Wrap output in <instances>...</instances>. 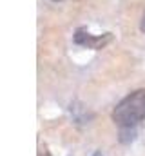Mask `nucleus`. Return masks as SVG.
<instances>
[{
	"instance_id": "obj_2",
	"label": "nucleus",
	"mask_w": 145,
	"mask_h": 156,
	"mask_svg": "<svg viewBox=\"0 0 145 156\" xmlns=\"http://www.w3.org/2000/svg\"><path fill=\"white\" fill-rule=\"evenodd\" d=\"M111 40H112L111 33H105L102 37H96V35L85 33L83 29H78L76 35H74V42L78 45H82V47H87V49H104Z\"/></svg>"
},
{
	"instance_id": "obj_3",
	"label": "nucleus",
	"mask_w": 145,
	"mask_h": 156,
	"mask_svg": "<svg viewBox=\"0 0 145 156\" xmlns=\"http://www.w3.org/2000/svg\"><path fill=\"white\" fill-rule=\"evenodd\" d=\"M140 29L145 33V13H143V18H142V24H140Z\"/></svg>"
},
{
	"instance_id": "obj_1",
	"label": "nucleus",
	"mask_w": 145,
	"mask_h": 156,
	"mask_svg": "<svg viewBox=\"0 0 145 156\" xmlns=\"http://www.w3.org/2000/svg\"><path fill=\"white\" fill-rule=\"evenodd\" d=\"M111 116L120 129H134L140 122L145 120V89H138L127 94L112 109Z\"/></svg>"
}]
</instances>
